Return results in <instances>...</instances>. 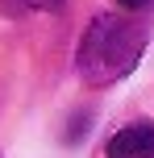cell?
I'll return each mask as SVG.
<instances>
[{
    "label": "cell",
    "instance_id": "cell-4",
    "mask_svg": "<svg viewBox=\"0 0 154 158\" xmlns=\"http://www.w3.org/2000/svg\"><path fill=\"white\" fill-rule=\"evenodd\" d=\"M83 133H88V112H79V117L71 121V133H67V142H79Z\"/></svg>",
    "mask_w": 154,
    "mask_h": 158
},
{
    "label": "cell",
    "instance_id": "cell-3",
    "mask_svg": "<svg viewBox=\"0 0 154 158\" xmlns=\"http://www.w3.org/2000/svg\"><path fill=\"white\" fill-rule=\"evenodd\" d=\"M4 13H25V8H42V13H54L63 8V0H0Z\"/></svg>",
    "mask_w": 154,
    "mask_h": 158
},
{
    "label": "cell",
    "instance_id": "cell-2",
    "mask_svg": "<svg viewBox=\"0 0 154 158\" xmlns=\"http://www.w3.org/2000/svg\"><path fill=\"white\" fill-rule=\"evenodd\" d=\"M108 158H154V121H129L108 137Z\"/></svg>",
    "mask_w": 154,
    "mask_h": 158
},
{
    "label": "cell",
    "instance_id": "cell-5",
    "mask_svg": "<svg viewBox=\"0 0 154 158\" xmlns=\"http://www.w3.org/2000/svg\"><path fill=\"white\" fill-rule=\"evenodd\" d=\"M121 8H129V13H150L154 8V0H117Z\"/></svg>",
    "mask_w": 154,
    "mask_h": 158
},
{
    "label": "cell",
    "instance_id": "cell-1",
    "mask_svg": "<svg viewBox=\"0 0 154 158\" xmlns=\"http://www.w3.org/2000/svg\"><path fill=\"white\" fill-rule=\"evenodd\" d=\"M146 46H150V29L142 21L121 13H96L79 38L75 71H79L83 87H108L142 63Z\"/></svg>",
    "mask_w": 154,
    "mask_h": 158
}]
</instances>
